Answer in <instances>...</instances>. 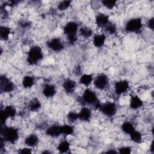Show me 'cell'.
Returning <instances> with one entry per match:
<instances>
[{
    "label": "cell",
    "instance_id": "603a6c76",
    "mask_svg": "<svg viewBox=\"0 0 154 154\" xmlns=\"http://www.w3.org/2000/svg\"><path fill=\"white\" fill-rule=\"evenodd\" d=\"M70 149V144L67 140H63L61 141L57 146V150L60 153H67Z\"/></svg>",
    "mask_w": 154,
    "mask_h": 154
},
{
    "label": "cell",
    "instance_id": "ffe728a7",
    "mask_svg": "<svg viewBox=\"0 0 154 154\" xmlns=\"http://www.w3.org/2000/svg\"><path fill=\"white\" fill-rule=\"evenodd\" d=\"M94 77L91 74H83L79 79V82L85 87H88L93 81Z\"/></svg>",
    "mask_w": 154,
    "mask_h": 154
},
{
    "label": "cell",
    "instance_id": "8fae6325",
    "mask_svg": "<svg viewBox=\"0 0 154 154\" xmlns=\"http://www.w3.org/2000/svg\"><path fill=\"white\" fill-rule=\"evenodd\" d=\"M109 22V16L106 14L100 13L97 14L95 17V23L100 28H104Z\"/></svg>",
    "mask_w": 154,
    "mask_h": 154
},
{
    "label": "cell",
    "instance_id": "d4e9b609",
    "mask_svg": "<svg viewBox=\"0 0 154 154\" xmlns=\"http://www.w3.org/2000/svg\"><path fill=\"white\" fill-rule=\"evenodd\" d=\"M61 134L64 136H68L72 135L74 133V127L70 125H63L60 126Z\"/></svg>",
    "mask_w": 154,
    "mask_h": 154
},
{
    "label": "cell",
    "instance_id": "f1b7e54d",
    "mask_svg": "<svg viewBox=\"0 0 154 154\" xmlns=\"http://www.w3.org/2000/svg\"><path fill=\"white\" fill-rule=\"evenodd\" d=\"M67 119L70 123H74L79 120L78 112L71 111L67 114Z\"/></svg>",
    "mask_w": 154,
    "mask_h": 154
},
{
    "label": "cell",
    "instance_id": "4316f807",
    "mask_svg": "<svg viewBox=\"0 0 154 154\" xmlns=\"http://www.w3.org/2000/svg\"><path fill=\"white\" fill-rule=\"evenodd\" d=\"M129 137H130L131 140L135 143L140 144L141 143L143 140L142 134L140 131L135 129L129 134Z\"/></svg>",
    "mask_w": 154,
    "mask_h": 154
},
{
    "label": "cell",
    "instance_id": "d6a6232c",
    "mask_svg": "<svg viewBox=\"0 0 154 154\" xmlns=\"http://www.w3.org/2000/svg\"><path fill=\"white\" fill-rule=\"evenodd\" d=\"M132 152V148L130 146H122L120 147L118 149V153H123V154H129L131 153Z\"/></svg>",
    "mask_w": 154,
    "mask_h": 154
},
{
    "label": "cell",
    "instance_id": "ba28073f",
    "mask_svg": "<svg viewBox=\"0 0 154 154\" xmlns=\"http://www.w3.org/2000/svg\"><path fill=\"white\" fill-rule=\"evenodd\" d=\"M14 84L8 77L1 75L0 78V90L1 93H8L14 90Z\"/></svg>",
    "mask_w": 154,
    "mask_h": 154
},
{
    "label": "cell",
    "instance_id": "7402d4cb",
    "mask_svg": "<svg viewBox=\"0 0 154 154\" xmlns=\"http://www.w3.org/2000/svg\"><path fill=\"white\" fill-rule=\"evenodd\" d=\"M1 111L5 114V116L7 119L14 117L17 113L15 107L10 105L5 106L4 108V109L1 110Z\"/></svg>",
    "mask_w": 154,
    "mask_h": 154
},
{
    "label": "cell",
    "instance_id": "d6986e66",
    "mask_svg": "<svg viewBox=\"0 0 154 154\" xmlns=\"http://www.w3.org/2000/svg\"><path fill=\"white\" fill-rule=\"evenodd\" d=\"M35 83V79L31 75H26L23 77L22 85L24 88H30Z\"/></svg>",
    "mask_w": 154,
    "mask_h": 154
},
{
    "label": "cell",
    "instance_id": "277c9868",
    "mask_svg": "<svg viewBox=\"0 0 154 154\" xmlns=\"http://www.w3.org/2000/svg\"><path fill=\"white\" fill-rule=\"evenodd\" d=\"M43 58L42 49L38 45L32 46L26 56V61L29 65H36Z\"/></svg>",
    "mask_w": 154,
    "mask_h": 154
},
{
    "label": "cell",
    "instance_id": "8992f818",
    "mask_svg": "<svg viewBox=\"0 0 154 154\" xmlns=\"http://www.w3.org/2000/svg\"><path fill=\"white\" fill-rule=\"evenodd\" d=\"M99 109L104 116L108 117H112L116 115L117 111V106L115 102H106L101 103Z\"/></svg>",
    "mask_w": 154,
    "mask_h": 154
},
{
    "label": "cell",
    "instance_id": "1f68e13d",
    "mask_svg": "<svg viewBox=\"0 0 154 154\" xmlns=\"http://www.w3.org/2000/svg\"><path fill=\"white\" fill-rule=\"evenodd\" d=\"M101 2L105 8L109 10L112 9L117 4V1L113 0H103Z\"/></svg>",
    "mask_w": 154,
    "mask_h": 154
},
{
    "label": "cell",
    "instance_id": "484cf974",
    "mask_svg": "<svg viewBox=\"0 0 154 154\" xmlns=\"http://www.w3.org/2000/svg\"><path fill=\"white\" fill-rule=\"evenodd\" d=\"M122 131L128 135H129L131 133H132L135 129L134 126V125L129 121L124 122L121 126Z\"/></svg>",
    "mask_w": 154,
    "mask_h": 154
},
{
    "label": "cell",
    "instance_id": "7c38bea8",
    "mask_svg": "<svg viewBox=\"0 0 154 154\" xmlns=\"http://www.w3.org/2000/svg\"><path fill=\"white\" fill-rule=\"evenodd\" d=\"M76 87V82L71 78H66L63 82V88L67 94H72Z\"/></svg>",
    "mask_w": 154,
    "mask_h": 154
},
{
    "label": "cell",
    "instance_id": "836d02e7",
    "mask_svg": "<svg viewBox=\"0 0 154 154\" xmlns=\"http://www.w3.org/2000/svg\"><path fill=\"white\" fill-rule=\"evenodd\" d=\"M17 152H18L19 153L23 154V153H31L32 152V150H31V147H28V146H26V147H25L19 149Z\"/></svg>",
    "mask_w": 154,
    "mask_h": 154
},
{
    "label": "cell",
    "instance_id": "5b68a950",
    "mask_svg": "<svg viewBox=\"0 0 154 154\" xmlns=\"http://www.w3.org/2000/svg\"><path fill=\"white\" fill-rule=\"evenodd\" d=\"M143 28L142 19L140 17H134L129 19L125 26V29L127 32L137 33Z\"/></svg>",
    "mask_w": 154,
    "mask_h": 154
},
{
    "label": "cell",
    "instance_id": "3957f363",
    "mask_svg": "<svg viewBox=\"0 0 154 154\" xmlns=\"http://www.w3.org/2000/svg\"><path fill=\"white\" fill-rule=\"evenodd\" d=\"M79 28L78 23L75 21H69L64 26L63 32L70 44H74L77 41V32Z\"/></svg>",
    "mask_w": 154,
    "mask_h": 154
},
{
    "label": "cell",
    "instance_id": "d590c367",
    "mask_svg": "<svg viewBox=\"0 0 154 154\" xmlns=\"http://www.w3.org/2000/svg\"><path fill=\"white\" fill-rule=\"evenodd\" d=\"M106 153H117L118 151H116L114 149H109V150H108L107 152H106Z\"/></svg>",
    "mask_w": 154,
    "mask_h": 154
},
{
    "label": "cell",
    "instance_id": "9a60e30c",
    "mask_svg": "<svg viewBox=\"0 0 154 154\" xmlns=\"http://www.w3.org/2000/svg\"><path fill=\"white\" fill-rule=\"evenodd\" d=\"M143 101L137 95H133L129 100V107L131 109L137 110L143 106Z\"/></svg>",
    "mask_w": 154,
    "mask_h": 154
},
{
    "label": "cell",
    "instance_id": "6da1fadb",
    "mask_svg": "<svg viewBox=\"0 0 154 154\" xmlns=\"http://www.w3.org/2000/svg\"><path fill=\"white\" fill-rule=\"evenodd\" d=\"M80 101L82 104L91 106L95 109H99L101 104L96 93L88 88L83 91Z\"/></svg>",
    "mask_w": 154,
    "mask_h": 154
},
{
    "label": "cell",
    "instance_id": "5bb4252c",
    "mask_svg": "<svg viewBox=\"0 0 154 154\" xmlns=\"http://www.w3.org/2000/svg\"><path fill=\"white\" fill-rule=\"evenodd\" d=\"M79 120L82 122H88L92 116V112L90 108L87 106L82 107L78 112Z\"/></svg>",
    "mask_w": 154,
    "mask_h": 154
},
{
    "label": "cell",
    "instance_id": "4dcf8cb0",
    "mask_svg": "<svg viewBox=\"0 0 154 154\" xmlns=\"http://www.w3.org/2000/svg\"><path fill=\"white\" fill-rule=\"evenodd\" d=\"M103 29H105L106 32L108 33L109 34H114L117 31L116 25L111 22Z\"/></svg>",
    "mask_w": 154,
    "mask_h": 154
},
{
    "label": "cell",
    "instance_id": "f546056e",
    "mask_svg": "<svg viewBox=\"0 0 154 154\" xmlns=\"http://www.w3.org/2000/svg\"><path fill=\"white\" fill-rule=\"evenodd\" d=\"M72 1L69 0L61 1L58 2L57 5V8L60 11H65L68 9L71 5Z\"/></svg>",
    "mask_w": 154,
    "mask_h": 154
},
{
    "label": "cell",
    "instance_id": "e575fe53",
    "mask_svg": "<svg viewBox=\"0 0 154 154\" xmlns=\"http://www.w3.org/2000/svg\"><path fill=\"white\" fill-rule=\"evenodd\" d=\"M146 25H147V26L148 27V28H149L151 30H153V28H154V19H153V17H152L150 19H149Z\"/></svg>",
    "mask_w": 154,
    "mask_h": 154
},
{
    "label": "cell",
    "instance_id": "30bf717a",
    "mask_svg": "<svg viewBox=\"0 0 154 154\" xmlns=\"http://www.w3.org/2000/svg\"><path fill=\"white\" fill-rule=\"evenodd\" d=\"M129 88V82L126 79L117 81L114 84V93L117 96H120L126 93Z\"/></svg>",
    "mask_w": 154,
    "mask_h": 154
},
{
    "label": "cell",
    "instance_id": "52a82bcc",
    "mask_svg": "<svg viewBox=\"0 0 154 154\" xmlns=\"http://www.w3.org/2000/svg\"><path fill=\"white\" fill-rule=\"evenodd\" d=\"M93 82L96 88L99 90H104L109 86V79L107 75L100 73L94 78Z\"/></svg>",
    "mask_w": 154,
    "mask_h": 154
},
{
    "label": "cell",
    "instance_id": "e0dca14e",
    "mask_svg": "<svg viewBox=\"0 0 154 154\" xmlns=\"http://www.w3.org/2000/svg\"><path fill=\"white\" fill-rule=\"evenodd\" d=\"M106 35L104 34H97L93 37V44L97 48H102L106 42Z\"/></svg>",
    "mask_w": 154,
    "mask_h": 154
},
{
    "label": "cell",
    "instance_id": "44dd1931",
    "mask_svg": "<svg viewBox=\"0 0 154 154\" xmlns=\"http://www.w3.org/2000/svg\"><path fill=\"white\" fill-rule=\"evenodd\" d=\"M42 107V103L40 100L36 97L32 98L28 103V108L31 111H38Z\"/></svg>",
    "mask_w": 154,
    "mask_h": 154
},
{
    "label": "cell",
    "instance_id": "9c48e42d",
    "mask_svg": "<svg viewBox=\"0 0 154 154\" xmlns=\"http://www.w3.org/2000/svg\"><path fill=\"white\" fill-rule=\"evenodd\" d=\"M46 45L49 49L55 52H60L64 48V43L60 38L57 37L50 39L48 41Z\"/></svg>",
    "mask_w": 154,
    "mask_h": 154
},
{
    "label": "cell",
    "instance_id": "4fadbf2b",
    "mask_svg": "<svg viewBox=\"0 0 154 154\" xmlns=\"http://www.w3.org/2000/svg\"><path fill=\"white\" fill-rule=\"evenodd\" d=\"M42 92L45 97L51 98L55 95L57 93V88L53 84H46L43 85Z\"/></svg>",
    "mask_w": 154,
    "mask_h": 154
},
{
    "label": "cell",
    "instance_id": "cb8c5ba5",
    "mask_svg": "<svg viewBox=\"0 0 154 154\" xmlns=\"http://www.w3.org/2000/svg\"><path fill=\"white\" fill-rule=\"evenodd\" d=\"M11 33V29L9 27L1 25L0 27V38L3 41H7L9 38Z\"/></svg>",
    "mask_w": 154,
    "mask_h": 154
},
{
    "label": "cell",
    "instance_id": "2e32d148",
    "mask_svg": "<svg viewBox=\"0 0 154 154\" xmlns=\"http://www.w3.org/2000/svg\"><path fill=\"white\" fill-rule=\"evenodd\" d=\"M39 142L38 137L35 134H30L27 135L24 140V143L26 146L33 147L36 146Z\"/></svg>",
    "mask_w": 154,
    "mask_h": 154
},
{
    "label": "cell",
    "instance_id": "83f0119b",
    "mask_svg": "<svg viewBox=\"0 0 154 154\" xmlns=\"http://www.w3.org/2000/svg\"><path fill=\"white\" fill-rule=\"evenodd\" d=\"M79 32L81 36L85 38H88L91 37L93 34L92 29L88 26H82L79 28Z\"/></svg>",
    "mask_w": 154,
    "mask_h": 154
},
{
    "label": "cell",
    "instance_id": "ac0fdd59",
    "mask_svg": "<svg viewBox=\"0 0 154 154\" xmlns=\"http://www.w3.org/2000/svg\"><path fill=\"white\" fill-rule=\"evenodd\" d=\"M46 134L51 137L55 138L59 137L61 135L60 126L58 125H52L49 126L46 130Z\"/></svg>",
    "mask_w": 154,
    "mask_h": 154
},
{
    "label": "cell",
    "instance_id": "8d00e7d4",
    "mask_svg": "<svg viewBox=\"0 0 154 154\" xmlns=\"http://www.w3.org/2000/svg\"><path fill=\"white\" fill-rule=\"evenodd\" d=\"M150 152H152V153H153V142H152V143L150 144Z\"/></svg>",
    "mask_w": 154,
    "mask_h": 154
},
{
    "label": "cell",
    "instance_id": "7a4b0ae2",
    "mask_svg": "<svg viewBox=\"0 0 154 154\" xmlns=\"http://www.w3.org/2000/svg\"><path fill=\"white\" fill-rule=\"evenodd\" d=\"M1 135L5 142L11 144L17 141L19 137V131L17 128L5 125L1 126Z\"/></svg>",
    "mask_w": 154,
    "mask_h": 154
}]
</instances>
